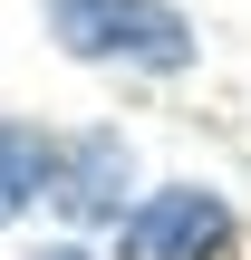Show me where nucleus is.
Segmentation results:
<instances>
[{
	"label": "nucleus",
	"mask_w": 251,
	"mask_h": 260,
	"mask_svg": "<svg viewBox=\"0 0 251 260\" xmlns=\"http://www.w3.org/2000/svg\"><path fill=\"white\" fill-rule=\"evenodd\" d=\"M232 241V212L213 203V193H155L135 222H126V260H213Z\"/></svg>",
	"instance_id": "obj_2"
},
{
	"label": "nucleus",
	"mask_w": 251,
	"mask_h": 260,
	"mask_svg": "<svg viewBox=\"0 0 251 260\" xmlns=\"http://www.w3.org/2000/svg\"><path fill=\"white\" fill-rule=\"evenodd\" d=\"M116 183H126V145L116 135H87L68 154V174H58V203L68 212H116Z\"/></svg>",
	"instance_id": "obj_3"
},
{
	"label": "nucleus",
	"mask_w": 251,
	"mask_h": 260,
	"mask_svg": "<svg viewBox=\"0 0 251 260\" xmlns=\"http://www.w3.org/2000/svg\"><path fill=\"white\" fill-rule=\"evenodd\" d=\"M48 260H87V251H48Z\"/></svg>",
	"instance_id": "obj_4"
},
{
	"label": "nucleus",
	"mask_w": 251,
	"mask_h": 260,
	"mask_svg": "<svg viewBox=\"0 0 251 260\" xmlns=\"http://www.w3.org/2000/svg\"><path fill=\"white\" fill-rule=\"evenodd\" d=\"M48 19L77 58H135V68H184L193 58V29L164 0H48Z\"/></svg>",
	"instance_id": "obj_1"
}]
</instances>
